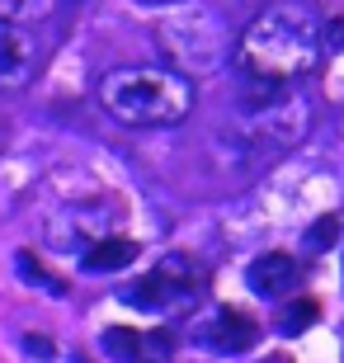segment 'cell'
<instances>
[{"mask_svg": "<svg viewBox=\"0 0 344 363\" xmlns=\"http://www.w3.org/2000/svg\"><path fill=\"white\" fill-rule=\"evenodd\" d=\"M311 128V104L302 90L292 85H255L236 99V108L226 113L217 128L212 147L217 161L231 170H265L269 161L288 156Z\"/></svg>", "mask_w": 344, "mask_h": 363, "instance_id": "6da1fadb", "label": "cell"}, {"mask_svg": "<svg viewBox=\"0 0 344 363\" xmlns=\"http://www.w3.org/2000/svg\"><path fill=\"white\" fill-rule=\"evenodd\" d=\"M326 57V19L302 0H274L236 43V62L255 85H297Z\"/></svg>", "mask_w": 344, "mask_h": 363, "instance_id": "7a4b0ae2", "label": "cell"}, {"mask_svg": "<svg viewBox=\"0 0 344 363\" xmlns=\"http://www.w3.org/2000/svg\"><path fill=\"white\" fill-rule=\"evenodd\" d=\"M99 104L123 128H174L194 113V85L170 67H113L99 81Z\"/></svg>", "mask_w": 344, "mask_h": 363, "instance_id": "3957f363", "label": "cell"}, {"mask_svg": "<svg viewBox=\"0 0 344 363\" xmlns=\"http://www.w3.org/2000/svg\"><path fill=\"white\" fill-rule=\"evenodd\" d=\"M160 43H165V52H170L174 67L170 71H199V76H208V71H217L231 57V33H226V24L217 19V10H179L170 14L165 24H160Z\"/></svg>", "mask_w": 344, "mask_h": 363, "instance_id": "277c9868", "label": "cell"}, {"mask_svg": "<svg viewBox=\"0 0 344 363\" xmlns=\"http://www.w3.org/2000/svg\"><path fill=\"white\" fill-rule=\"evenodd\" d=\"M118 236V208L104 199H80V203H62L52 217H48V245L62 250V255H85L99 241Z\"/></svg>", "mask_w": 344, "mask_h": 363, "instance_id": "5b68a950", "label": "cell"}, {"mask_svg": "<svg viewBox=\"0 0 344 363\" xmlns=\"http://www.w3.org/2000/svg\"><path fill=\"white\" fill-rule=\"evenodd\" d=\"M194 293H199V269H194L184 255H165L146 279H137L133 288H128V302H133V307H146V311H160V307L189 302Z\"/></svg>", "mask_w": 344, "mask_h": 363, "instance_id": "8992f818", "label": "cell"}, {"mask_svg": "<svg viewBox=\"0 0 344 363\" xmlns=\"http://www.w3.org/2000/svg\"><path fill=\"white\" fill-rule=\"evenodd\" d=\"M43 38L28 24H10L0 19V94L24 90L33 76L43 71Z\"/></svg>", "mask_w": 344, "mask_h": 363, "instance_id": "52a82bcc", "label": "cell"}, {"mask_svg": "<svg viewBox=\"0 0 344 363\" xmlns=\"http://www.w3.org/2000/svg\"><path fill=\"white\" fill-rule=\"evenodd\" d=\"M199 340L208 345L212 354H245L260 340V325H255L250 311L240 307H217L208 321L199 325Z\"/></svg>", "mask_w": 344, "mask_h": 363, "instance_id": "ba28073f", "label": "cell"}, {"mask_svg": "<svg viewBox=\"0 0 344 363\" xmlns=\"http://www.w3.org/2000/svg\"><path fill=\"white\" fill-rule=\"evenodd\" d=\"M245 279H250V288L260 297H288L292 288L302 283V264H297L288 250H265V255L245 269Z\"/></svg>", "mask_w": 344, "mask_h": 363, "instance_id": "9c48e42d", "label": "cell"}, {"mask_svg": "<svg viewBox=\"0 0 344 363\" xmlns=\"http://www.w3.org/2000/svg\"><path fill=\"white\" fill-rule=\"evenodd\" d=\"M104 345L113 350L118 363H170V340L165 335H142V330H109Z\"/></svg>", "mask_w": 344, "mask_h": 363, "instance_id": "30bf717a", "label": "cell"}, {"mask_svg": "<svg viewBox=\"0 0 344 363\" xmlns=\"http://www.w3.org/2000/svg\"><path fill=\"white\" fill-rule=\"evenodd\" d=\"M133 259H137V241L118 231V236L99 241L94 250H85V255H80V264H85L90 274H113V269H128Z\"/></svg>", "mask_w": 344, "mask_h": 363, "instance_id": "8fae6325", "label": "cell"}, {"mask_svg": "<svg viewBox=\"0 0 344 363\" xmlns=\"http://www.w3.org/2000/svg\"><path fill=\"white\" fill-rule=\"evenodd\" d=\"M321 316V307L311 302V297H297V302H288L283 307V316H278V335H302V330H311Z\"/></svg>", "mask_w": 344, "mask_h": 363, "instance_id": "7c38bea8", "label": "cell"}, {"mask_svg": "<svg viewBox=\"0 0 344 363\" xmlns=\"http://www.w3.org/2000/svg\"><path fill=\"white\" fill-rule=\"evenodd\" d=\"M43 10H48V0H0V19H10V24H28Z\"/></svg>", "mask_w": 344, "mask_h": 363, "instance_id": "4fadbf2b", "label": "cell"}, {"mask_svg": "<svg viewBox=\"0 0 344 363\" xmlns=\"http://www.w3.org/2000/svg\"><path fill=\"white\" fill-rule=\"evenodd\" d=\"M335 236H340V217H321L316 227L306 231V245H311V250H331Z\"/></svg>", "mask_w": 344, "mask_h": 363, "instance_id": "5bb4252c", "label": "cell"}, {"mask_svg": "<svg viewBox=\"0 0 344 363\" xmlns=\"http://www.w3.org/2000/svg\"><path fill=\"white\" fill-rule=\"evenodd\" d=\"M24 350H28V359H38V363H57V345L43 335H24Z\"/></svg>", "mask_w": 344, "mask_h": 363, "instance_id": "9a60e30c", "label": "cell"}, {"mask_svg": "<svg viewBox=\"0 0 344 363\" xmlns=\"http://www.w3.org/2000/svg\"><path fill=\"white\" fill-rule=\"evenodd\" d=\"M19 269H24V279L33 283V288H52V283H48V279H52V274L43 269V264H38V259H33V255H28V250H24V255H19Z\"/></svg>", "mask_w": 344, "mask_h": 363, "instance_id": "2e32d148", "label": "cell"}, {"mask_svg": "<svg viewBox=\"0 0 344 363\" xmlns=\"http://www.w3.org/2000/svg\"><path fill=\"white\" fill-rule=\"evenodd\" d=\"M57 363H90V359H85V354H67V359L57 354Z\"/></svg>", "mask_w": 344, "mask_h": 363, "instance_id": "e0dca14e", "label": "cell"}, {"mask_svg": "<svg viewBox=\"0 0 344 363\" xmlns=\"http://www.w3.org/2000/svg\"><path fill=\"white\" fill-rule=\"evenodd\" d=\"M156 5H174V0H156Z\"/></svg>", "mask_w": 344, "mask_h": 363, "instance_id": "ac0fdd59", "label": "cell"}]
</instances>
